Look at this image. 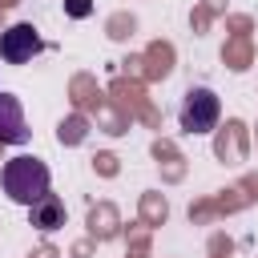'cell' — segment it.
<instances>
[{"mask_svg":"<svg viewBox=\"0 0 258 258\" xmlns=\"http://www.w3.org/2000/svg\"><path fill=\"white\" fill-rule=\"evenodd\" d=\"M28 222H32L36 230H44V234L60 230V226H64V202H60V194L48 189L40 202H32V206H28Z\"/></svg>","mask_w":258,"mask_h":258,"instance_id":"5","label":"cell"},{"mask_svg":"<svg viewBox=\"0 0 258 258\" xmlns=\"http://www.w3.org/2000/svg\"><path fill=\"white\" fill-rule=\"evenodd\" d=\"M0 185H4V194H8L16 206L28 210L32 202H40V198L52 189V173H48V165H44L40 157L20 153V157H8V161H4Z\"/></svg>","mask_w":258,"mask_h":258,"instance_id":"1","label":"cell"},{"mask_svg":"<svg viewBox=\"0 0 258 258\" xmlns=\"http://www.w3.org/2000/svg\"><path fill=\"white\" fill-rule=\"evenodd\" d=\"M32 129L24 125V109L16 93H0V145H24Z\"/></svg>","mask_w":258,"mask_h":258,"instance_id":"4","label":"cell"},{"mask_svg":"<svg viewBox=\"0 0 258 258\" xmlns=\"http://www.w3.org/2000/svg\"><path fill=\"white\" fill-rule=\"evenodd\" d=\"M40 52H44V40H40V32H36L28 20L8 24V28L0 32V56H4L8 64H28V60L40 56Z\"/></svg>","mask_w":258,"mask_h":258,"instance_id":"3","label":"cell"},{"mask_svg":"<svg viewBox=\"0 0 258 258\" xmlns=\"http://www.w3.org/2000/svg\"><path fill=\"white\" fill-rule=\"evenodd\" d=\"M64 12L73 20H85V16H93V0H64Z\"/></svg>","mask_w":258,"mask_h":258,"instance_id":"6","label":"cell"},{"mask_svg":"<svg viewBox=\"0 0 258 258\" xmlns=\"http://www.w3.org/2000/svg\"><path fill=\"white\" fill-rule=\"evenodd\" d=\"M218 121H222V101H218V93L206 89V85L185 89L181 109H177V125H181V133H189V137H206V133L218 129Z\"/></svg>","mask_w":258,"mask_h":258,"instance_id":"2","label":"cell"}]
</instances>
